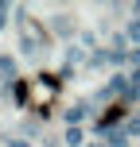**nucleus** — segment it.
<instances>
[{
    "instance_id": "nucleus-1",
    "label": "nucleus",
    "mask_w": 140,
    "mask_h": 147,
    "mask_svg": "<svg viewBox=\"0 0 140 147\" xmlns=\"http://www.w3.org/2000/svg\"><path fill=\"white\" fill-rule=\"evenodd\" d=\"M121 112H125L121 105H117V109H109V112H105V120H101V124H117V120H121Z\"/></svg>"
}]
</instances>
